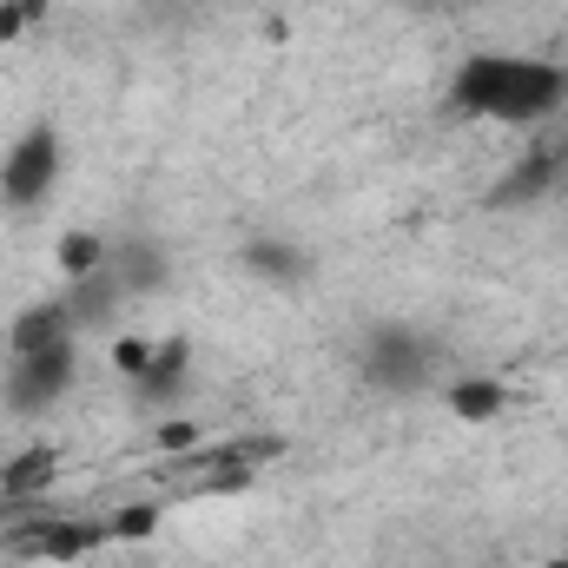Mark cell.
I'll return each instance as SVG.
<instances>
[{
	"instance_id": "cell-1",
	"label": "cell",
	"mask_w": 568,
	"mask_h": 568,
	"mask_svg": "<svg viewBox=\"0 0 568 568\" xmlns=\"http://www.w3.org/2000/svg\"><path fill=\"white\" fill-rule=\"evenodd\" d=\"M449 100H456V113H469V120L536 126V120H556L568 106V67L529 60V53H476V60L456 67Z\"/></svg>"
},
{
	"instance_id": "cell-2",
	"label": "cell",
	"mask_w": 568,
	"mask_h": 568,
	"mask_svg": "<svg viewBox=\"0 0 568 568\" xmlns=\"http://www.w3.org/2000/svg\"><path fill=\"white\" fill-rule=\"evenodd\" d=\"M53 179H60V133L53 126H27L0 159V199L13 212H33L53 192Z\"/></svg>"
},
{
	"instance_id": "cell-3",
	"label": "cell",
	"mask_w": 568,
	"mask_h": 568,
	"mask_svg": "<svg viewBox=\"0 0 568 568\" xmlns=\"http://www.w3.org/2000/svg\"><path fill=\"white\" fill-rule=\"evenodd\" d=\"M73 371H80V351H73V344L13 357V410H53V404L73 390Z\"/></svg>"
},
{
	"instance_id": "cell-4",
	"label": "cell",
	"mask_w": 568,
	"mask_h": 568,
	"mask_svg": "<svg viewBox=\"0 0 568 568\" xmlns=\"http://www.w3.org/2000/svg\"><path fill=\"white\" fill-rule=\"evenodd\" d=\"M73 304L67 297H47V304H33V311H20L13 317V357H33V351H53V344H73Z\"/></svg>"
},
{
	"instance_id": "cell-5",
	"label": "cell",
	"mask_w": 568,
	"mask_h": 568,
	"mask_svg": "<svg viewBox=\"0 0 568 568\" xmlns=\"http://www.w3.org/2000/svg\"><path fill=\"white\" fill-rule=\"evenodd\" d=\"M185 371H192V344L185 337H165V344H152V364L133 377V390H140L145 404H165L185 384Z\"/></svg>"
},
{
	"instance_id": "cell-6",
	"label": "cell",
	"mask_w": 568,
	"mask_h": 568,
	"mask_svg": "<svg viewBox=\"0 0 568 568\" xmlns=\"http://www.w3.org/2000/svg\"><path fill=\"white\" fill-rule=\"evenodd\" d=\"M53 469H60V449H53V443H33L27 456H13V463H7L0 489H7V496H40V489L53 483Z\"/></svg>"
},
{
	"instance_id": "cell-7",
	"label": "cell",
	"mask_w": 568,
	"mask_h": 568,
	"mask_svg": "<svg viewBox=\"0 0 568 568\" xmlns=\"http://www.w3.org/2000/svg\"><path fill=\"white\" fill-rule=\"evenodd\" d=\"M503 384L496 377H463V384H449V410L463 417V424H489V417H503Z\"/></svg>"
},
{
	"instance_id": "cell-8",
	"label": "cell",
	"mask_w": 568,
	"mask_h": 568,
	"mask_svg": "<svg viewBox=\"0 0 568 568\" xmlns=\"http://www.w3.org/2000/svg\"><path fill=\"white\" fill-rule=\"evenodd\" d=\"M106 258H113V252H106V239H93V232H73V239L60 245V265H67V278H93Z\"/></svg>"
},
{
	"instance_id": "cell-9",
	"label": "cell",
	"mask_w": 568,
	"mask_h": 568,
	"mask_svg": "<svg viewBox=\"0 0 568 568\" xmlns=\"http://www.w3.org/2000/svg\"><path fill=\"white\" fill-rule=\"evenodd\" d=\"M47 7H53V0H0V40L33 33V27L47 20Z\"/></svg>"
},
{
	"instance_id": "cell-10",
	"label": "cell",
	"mask_w": 568,
	"mask_h": 568,
	"mask_svg": "<svg viewBox=\"0 0 568 568\" xmlns=\"http://www.w3.org/2000/svg\"><path fill=\"white\" fill-rule=\"evenodd\" d=\"M113 364H120L126 377H140L145 364H152V344H145V337H120V344H113Z\"/></svg>"
},
{
	"instance_id": "cell-11",
	"label": "cell",
	"mask_w": 568,
	"mask_h": 568,
	"mask_svg": "<svg viewBox=\"0 0 568 568\" xmlns=\"http://www.w3.org/2000/svg\"><path fill=\"white\" fill-rule=\"evenodd\" d=\"M549 568H568V549H562V556H549Z\"/></svg>"
},
{
	"instance_id": "cell-12",
	"label": "cell",
	"mask_w": 568,
	"mask_h": 568,
	"mask_svg": "<svg viewBox=\"0 0 568 568\" xmlns=\"http://www.w3.org/2000/svg\"><path fill=\"white\" fill-rule=\"evenodd\" d=\"M562 165H568V145H562Z\"/></svg>"
}]
</instances>
